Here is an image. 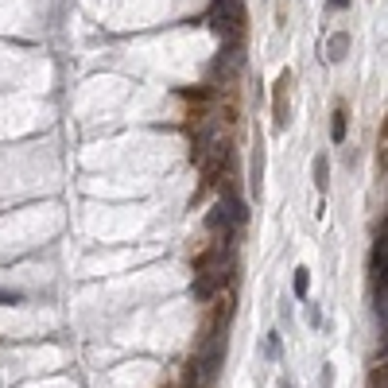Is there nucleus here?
I'll list each match as a JSON object with an SVG mask.
<instances>
[{"mask_svg":"<svg viewBox=\"0 0 388 388\" xmlns=\"http://www.w3.org/2000/svg\"><path fill=\"white\" fill-rule=\"evenodd\" d=\"M388 261H385V233L377 237L373 252H369V272H373V288H385V276H388Z\"/></svg>","mask_w":388,"mask_h":388,"instance_id":"nucleus-5","label":"nucleus"},{"mask_svg":"<svg viewBox=\"0 0 388 388\" xmlns=\"http://www.w3.org/2000/svg\"><path fill=\"white\" fill-rule=\"evenodd\" d=\"M261 175H264V148L256 140V152H252V191L261 194Z\"/></svg>","mask_w":388,"mask_h":388,"instance_id":"nucleus-7","label":"nucleus"},{"mask_svg":"<svg viewBox=\"0 0 388 388\" xmlns=\"http://www.w3.org/2000/svg\"><path fill=\"white\" fill-rule=\"evenodd\" d=\"M369 388H388V380H385V365L369 373Z\"/></svg>","mask_w":388,"mask_h":388,"instance_id":"nucleus-11","label":"nucleus"},{"mask_svg":"<svg viewBox=\"0 0 388 388\" xmlns=\"http://www.w3.org/2000/svg\"><path fill=\"white\" fill-rule=\"evenodd\" d=\"M346 4H349V0H326V8H330V12H342Z\"/></svg>","mask_w":388,"mask_h":388,"instance_id":"nucleus-15","label":"nucleus"},{"mask_svg":"<svg viewBox=\"0 0 388 388\" xmlns=\"http://www.w3.org/2000/svg\"><path fill=\"white\" fill-rule=\"evenodd\" d=\"M288 86H291V70H283L280 82H276V94H272V125H276V132H283L288 128Z\"/></svg>","mask_w":388,"mask_h":388,"instance_id":"nucleus-3","label":"nucleus"},{"mask_svg":"<svg viewBox=\"0 0 388 388\" xmlns=\"http://www.w3.org/2000/svg\"><path fill=\"white\" fill-rule=\"evenodd\" d=\"M283 388H291V385H283Z\"/></svg>","mask_w":388,"mask_h":388,"instance_id":"nucleus-16","label":"nucleus"},{"mask_svg":"<svg viewBox=\"0 0 388 388\" xmlns=\"http://www.w3.org/2000/svg\"><path fill=\"white\" fill-rule=\"evenodd\" d=\"M346 55H349V31H334L326 39V58L330 62H342Z\"/></svg>","mask_w":388,"mask_h":388,"instance_id":"nucleus-6","label":"nucleus"},{"mask_svg":"<svg viewBox=\"0 0 388 388\" xmlns=\"http://www.w3.org/2000/svg\"><path fill=\"white\" fill-rule=\"evenodd\" d=\"M307 288H310V272L295 268V299H307Z\"/></svg>","mask_w":388,"mask_h":388,"instance_id":"nucleus-10","label":"nucleus"},{"mask_svg":"<svg viewBox=\"0 0 388 388\" xmlns=\"http://www.w3.org/2000/svg\"><path fill=\"white\" fill-rule=\"evenodd\" d=\"M315 186H319V191H326V186H330V159H326V155L315 159Z\"/></svg>","mask_w":388,"mask_h":388,"instance_id":"nucleus-8","label":"nucleus"},{"mask_svg":"<svg viewBox=\"0 0 388 388\" xmlns=\"http://www.w3.org/2000/svg\"><path fill=\"white\" fill-rule=\"evenodd\" d=\"M225 276H229V272H225V264H210V268H194V299L198 303H210L213 295H218V291L225 288Z\"/></svg>","mask_w":388,"mask_h":388,"instance_id":"nucleus-2","label":"nucleus"},{"mask_svg":"<svg viewBox=\"0 0 388 388\" xmlns=\"http://www.w3.org/2000/svg\"><path fill=\"white\" fill-rule=\"evenodd\" d=\"M307 322H310V326H315V330L322 326V310L315 307V303H310V307H307Z\"/></svg>","mask_w":388,"mask_h":388,"instance_id":"nucleus-12","label":"nucleus"},{"mask_svg":"<svg viewBox=\"0 0 388 388\" xmlns=\"http://www.w3.org/2000/svg\"><path fill=\"white\" fill-rule=\"evenodd\" d=\"M330 136H334V144H342V140H346V109H338V113H334V121H330Z\"/></svg>","mask_w":388,"mask_h":388,"instance_id":"nucleus-9","label":"nucleus"},{"mask_svg":"<svg viewBox=\"0 0 388 388\" xmlns=\"http://www.w3.org/2000/svg\"><path fill=\"white\" fill-rule=\"evenodd\" d=\"M210 24L225 43H241L245 39V4L241 0H213Z\"/></svg>","mask_w":388,"mask_h":388,"instance_id":"nucleus-1","label":"nucleus"},{"mask_svg":"<svg viewBox=\"0 0 388 388\" xmlns=\"http://www.w3.org/2000/svg\"><path fill=\"white\" fill-rule=\"evenodd\" d=\"M268 358H280V334H268Z\"/></svg>","mask_w":388,"mask_h":388,"instance_id":"nucleus-13","label":"nucleus"},{"mask_svg":"<svg viewBox=\"0 0 388 388\" xmlns=\"http://www.w3.org/2000/svg\"><path fill=\"white\" fill-rule=\"evenodd\" d=\"M322 388H334V369L322 365Z\"/></svg>","mask_w":388,"mask_h":388,"instance_id":"nucleus-14","label":"nucleus"},{"mask_svg":"<svg viewBox=\"0 0 388 388\" xmlns=\"http://www.w3.org/2000/svg\"><path fill=\"white\" fill-rule=\"evenodd\" d=\"M241 62H245V47L241 43H225V51L218 55V62H213V74L225 78V82H233L237 70H241Z\"/></svg>","mask_w":388,"mask_h":388,"instance_id":"nucleus-4","label":"nucleus"}]
</instances>
